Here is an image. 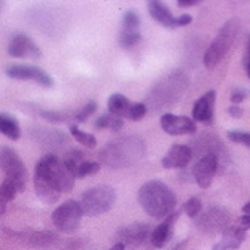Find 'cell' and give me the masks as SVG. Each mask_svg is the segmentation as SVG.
I'll use <instances>...</instances> for the list:
<instances>
[{
	"mask_svg": "<svg viewBox=\"0 0 250 250\" xmlns=\"http://www.w3.org/2000/svg\"><path fill=\"white\" fill-rule=\"evenodd\" d=\"M243 213L244 214H250V201L243 206Z\"/></svg>",
	"mask_w": 250,
	"mask_h": 250,
	"instance_id": "obj_42",
	"label": "cell"
},
{
	"mask_svg": "<svg viewBox=\"0 0 250 250\" xmlns=\"http://www.w3.org/2000/svg\"><path fill=\"white\" fill-rule=\"evenodd\" d=\"M246 69H247V76L250 78V62H249V64H246Z\"/></svg>",
	"mask_w": 250,
	"mask_h": 250,
	"instance_id": "obj_45",
	"label": "cell"
},
{
	"mask_svg": "<svg viewBox=\"0 0 250 250\" xmlns=\"http://www.w3.org/2000/svg\"><path fill=\"white\" fill-rule=\"evenodd\" d=\"M240 30V20L238 18H231L228 20L222 28L219 30L217 36L213 39V42L210 43L208 49L204 54V66L207 69H214L219 62L224 60V57L228 54V51L231 49L235 36Z\"/></svg>",
	"mask_w": 250,
	"mask_h": 250,
	"instance_id": "obj_5",
	"label": "cell"
},
{
	"mask_svg": "<svg viewBox=\"0 0 250 250\" xmlns=\"http://www.w3.org/2000/svg\"><path fill=\"white\" fill-rule=\"evenodd\" d=\"M228 113L232 116V118H240V116H243V109L240 107V106H231L229 109H228Z\"/></svg>",
	"mask_w": 250,
	"mask_h": 250,
	"instance_id": "obj_40",
	"label": "cell"
},
{
	"mask_svg": "<svg viewBox=\"0 0 250 250\" xmlns=\"http://www.w3.org/2000/svg\"><path fill=\"white\" fill-rule=\"evenodd\" d=\"M6 75L17 81H35L43 88H52L54 79L49 73H46L43 69L38 66L30 64H15L6 69Z\"/></svg>",
	"mask_w": 250,
	"mask_h": 250,
	"instance_id": "obj_10",
	"label": "cell"
},
{
	"mask_svg": "<svg viewBox=\"0 0 250 250\" xmlns=\"http://www.w3.org/2000/svg\"><path fill=\"white\" fill-rule=\"evenodd\" d=\"M192 158H194V153L189 146L173 145L166 153L161 164L164 168H183L191 163Z\"/></svg>",
	"mask_w": 250,
	"mask_h": 250,
	"instance_id": "obj_15",
	"label": "cell"
},
{
	"mask_svg": "<svg viewBox=\"0 0 250 250\" xmlns=\"http://www.w3.org/2000/svg\"><path fill=\"white\" fill-rule=\"evenodd\" d=\"M97 110V103L96 102H89V103H86L76 115H75V121L78 122V124H81V122H83V121H86L94 112Z\"/></svg>",
	"mask_w": 250,
	"mask_h": 250,
	"instance_id": "obj_32",
	"label": "cell"
},
{
	"mask_svg": "<svg viewBox=\"0 0 250 250\" xmlns=\"http://www.w3.org/2000/svg\"><path fill=\"white\" fill-rule=\"evenodd\" d=\"M246 99V92L243 89H235L232 94H231V102L235 103L238 106V103H241L243 100Z\"/></svg>",
	"mask_w": 250,
	"mask_h": 250,
	"instance_id": "obj_36",
	"label": "cell"
},
{
	"mask_svg": "<svg viewBox=\"0 0 250 250\" xmlns=\"http://www.w3.org/2000/svg\"><path fill=\"white\" fill-rule=\"evenodd\" d=\"M140 39H142V33H125V31H121L118 42H119L121 48L128 49V48H133L134 45H137L140 42Z\"/></svg>",
	"mask_w": 250,
	"mask_h": 250,
	"instance_id": "obj_29",
	"label": "cell"
},
{
	"mask_svg": "<svg viewBox=\"0 0 250 250\" xmlns=\"http://www.w3.org/2000/svg\"><path fill=\"white\" fill-rule=\"evenodd\" d=\"M85 161V155L78 150V149H72L66 156H64V160H62V163H64V166L67 167V170L76 177L78 174V168L79 166Z\"/></svg>",
	"mask_w": 250,
	"mask_h": 250,
	"instance_id": "obj_26",
	"label": "cell"
},
{
	"mask_svg": "<svg viewBox=\"0 0 250 250\" xmlns=\"http://www.w3.org/2000/svg\"><path fill=\"white\" fill-rule=\"evenodd\" d=\"M200 3V0H177V5L180 8H191Z\"/></svg>",
	"mask_w": 250,
	"mask_h": 250,
	"instance_id": "obj_39",
	"label": "cell"
},
{
	"mask_svg": "<svg viewBox=\"0 0 250 250\" xmlns=\"http://www.w3.org/2000/svg\"><path fill=\"white\" fill-rule=\"evenodd\" d=\"M94 127H96L97 130L109 128L112 131H119L124 127V119L118 118V116H115L112 113H106V115H102L99 119H96V122H94Z\"/></svg>",
	"mask_w": 250,
	"mask_h": 250,
	"instance_id": "obj_24",
	"label": "cell"
},
{
	"mask_svg": "<svg viewBox=\"0 0 250 250\" xmlns=\"http://www.w3.org/2000/svg\"><path fill=\"white\" fill-rule=\"evenodd\" d=\"M147 112V106L145 103H133L130 109V119L131 121H140Z\"/></svg>",
	"mask_w": 250,
	"mask_h": 250,
	"instance_id": "obj_35",
	"label": "cell"
},
{
	"mask_svg": "<svg viewBox=\"0 0 250 250\" xmlns=\"http://www.w3.org/2000/svg\"><path fill=\"white\" fill-rule=\"evenodd\" d=\"M228 134V139L234 143H240V145H244L247 147H250V133H246V131H237V130H231L227 133Z\"/></svg>",
	"mask_w": 250,
	"mask_h": 250,
	"instance_id": "obj_33",
	"label": "cell"
},
{
	"mask_svg": "<svg viewBox=\"0 0 250 250\" xmlns=\"http://www.w3.org/2000/svg\"><path fill=\"white\" fill-rule=\"evenodd\" d=\"M191 22H192V17L186 15V14H183L179 18H176V27H185V25L191 24Z\"/></svg>",
	"mask_w": 250,
	"mask_h": 250,
	"instance_id": "obj_37",
	"label": "cell"
},
{
	"mask_svg": "<svg viewBox=\"0 0 250 250\" xmlns=\"http://www.w3.org/2000/svg\"><path fill=\"white\" fill-rule=\"evenodd\" d=\"M250 62V39L247 42V48H246V55H244V64H249Z\"/></svg>",
	"mask_w": 250,
	"mask_h": 250,
	"instance_id": "obj_41",
	"label": "cell"
},
{
	"mask_svg": "<svg viewBox=\"0 0 250 250\" xmlns=\"http://www.w3.org/2000/svg\"><path fill=\"white\" fill-rule=\"evenodd\" d=\"M188 76L183 72H171L164 76L160 82H156L150 92L147 94L146 106L153 110H161L174 104L185 92L188 86Z\"/></svg>",
	"mask_w": 250,
	"mask_h": 250,
	"instance_id": "obj_4",
	"label": "cell"
},
{
	"mask_svg": "<svg viewBox=\"0 0 250 250\" xmlns=\"http://www.w3.org/2000/svg\"><path fill=\"white\" fill-rule=\"evenodd\" d=\"M39 115L49 121V122H66L69 119L67 113H62V112H55V110H41Z\"/></svg>",
	"mask_w": 250,
	"mask_h": 250,
	"instance_id": "obj_34",
	"label": "cell"
},
{
	"mask_svg": "<svg viewBox=\"0 0 250 250\" xmlns=\"http://www.w3.org/2000/svg\"><path fill=\"white\" fill-rule=\"evenodd\" d=\"M147 9L150 17L158 21L161 25L167 27V28H174L176 27V18L173 17L171 11L161 2H156V0H152V2L147 3Z\"/></svg>",
	"mask_w": 250,
	"mask_h": 250,
	"instance_id": "obj_18",
	"label": "cell"
},
{
	"mask_svg": "<svg viewBox=\"0 0 250 250\" xmlns=\"http://www.w3.org/2000/svg\"><path fill=\"white\" fill-rule=\"evenodd\" d=\"M0 6H2V5H0Z\"/></svg>",
	"mask_w": 250,
	"mask_h": 250,
	"instance_id": "obj_46",
	"label": "cell"
},
{
	"mask_svg": "<svg viewBox=\"0 0 250 250\" xmlns=\"http://www.w3.org/2000/svg\"><path fill=\"white\" fill-rule=\"evenodd\" d=\"M82 216H83V211H82L81 204L75 200H69L66 203L60 204L54 210L52 222L55 228L60 229L61 232L70 234L79 228Z\"/></svg>",
	"mask_w": 250,
	"mask_h": 250,
	"instance_id": "obj_8",
	"label": "cell"
},
{
	"mask_svg": "<svg viewBox=\"0 0 250 250\" xmlns=\"http://www.w3.org/2000/svg\"><path fill=\"white\" fill-rule=\"evenodd\" d=\"M70 133H72V136L76 139V142H79L81 145H83V146H86V147H94L97 145V139H96V136H92V134H89V133H83V131H81L76 125H70Z\"/></svg>",
	"mask_w": 250,
	"mask_h": 250,
	"instance_id": "obj_28",
	"label": "cell"
},
{
	"mask_svg": "<svg viewBox=\"0 0 250 250\" xmlns=\"http://www.w3.org/2000/svg\"><path fill=\"white\" fill-rule=\"evenodd\" d=\"M145 152V140L137 136H127L106 143L100 150V161L112 168H124L140 161Z\"/></svg>",
	"mask_w": 250,
	"mask_h": 250,
	"instance_id": "obj_2",
	"label": "cell"
},
{
	"mask_svg": "<svg viewBox=\"0 0 250 250\" xmlns=\"http://www.w3.org/2000/svg\"><path fill=\"white\" fill-rule=\"evenodd\" d=\"M139 203L149 216L161 219L173 213L176 207V195L166 183L149 180L139 189Z\"/></svg>",
	"mask_w": 250,
	"mask_h": 250,
	"instance_id": "obj_3",
	"label": "cell"
},
{
	"mask_svg": "<svg viewBox=\"0 0 250 250\" xmlns=\"http://www.w3.org/2000/svg\"><path fill=\"white\" fill-rule=\"evenodd\" d=\"M116 200V194L112 186L107 185H99L91 189L85 191L81 197V207L83 214L89 217L100 216L106 211H109Z\"/></svg>",
	"mask_w": 250,
	"mask_h": 250,
	"instance_id": "obj_6",
	"label": "cell"
},
{
	"mask_svg": "<svg viewBox=\"0 0 250 250\" xmlns=\"http://www.w3.org/2000/svg\"><path fill=\"white\" fill-rule=\"evenodd\" d=\"M217 166H219V156H216V155H206L198 160L192 173H194V177L200 188L207 189V188L211 185V180L217 170Z\"/></svg>",
	"mask_w": 250,
	"mask_h": 250,
	"instance_id": "obj_13",
	"label": "cell"
},
{
	"mask_svg": "<svg viewBox=\"0 0 250 250\" xmlns=\"http://www.w3.org/2000/svg\"><path fill=\"white\" fill-rule=\"evenodd\" d=\"M8 54L14 58H39L41 57V49L39 46L31 41L30 36L24 33H17L12 36L9 46H8Z\"/></svg>",
	"mask_w": 250,
	"mask_h": 250,
	"instance_id": "obj_12",
	"label": "cell"
},
{
	"mask_svg": "<svg viewBox=\"0 0 250 250\" xmlns=\"http://www.w3.org/2000/svg\"><path fill=\"white\" fill-rule=\"evenodd\" d=\"M121 31L125 33H140V17L136 11H127L122 18Z\"/></svg>",
	"mask_w": 250,
	"mask_h": 250,
	"instance_id": "obj_25",
	"label": "cell"
},
{
	"mask_svg": "<svg viewBox=\"0 0 250 250\" xmlns=\"http://www.w3.org/2000/svg\"><path fill=\"white\" fill-rule=\"evenodd\" d=\"M55 240H57V237L52 232H31L27 237V243L30 246H35V247L51 246Z\"/></svg>",
	"mask_w": 250,
	"mask_h": 250,
	"instance_id": "obj_27",
	"label": "cell"
},
{
	"mask_svg": "<svg viewBox=\"0 0 250 250\" xmlns=\"http://www.w3.org/2000/svg\"><path fill=\"white\" fill-rule=\"evenodd\" d=\"M180 216V211H174L170 216H167V219L164 222H161L158 227H155V229L150 234V241L155 247H164L166 243L171 238L173 235V225L176 222V219Z\"/></svg>",
	"mask_w": 250,
	"mask_h": 250,
	"instance_id": "obj_17",
	"label": "cell"
},
{
	"mask_svg": "<svg viewBox=\"0 0 250 250\" xmlns=\"http://www.w3.org/2000/svg\"><path fill=\"white\" fill-rule=\"evenodd\" d=\"M75 176L54 153H48L39 160L35 171V189L38 197L46 203L54 204L60 200L62 192H70L75 186Z\"/></svg>",
	"mask_w": 250,
	"mask_h": 250,
	"instance_id": "obj_1",
	"label": "cell"
},
{
	"mask_svg": "<svg viewBox=\"0 0 250 250\" xmlns=\"http://www.w3.org/2000/svg\"><path fill=\"white\" fill-rule=\"evenodd\" d=\"M18 194V189L15 188V185L5 179L3 183L0 185V214H3L6 211V206L9 201H12Z\"/></svg>",
	"mask_w": 250,
	"mask_h": 250,
	"instance_id": "obj_23",
	"label": "cell"
},
{
	"mask_svg": "<svg viewBox=\"0 0 250 250\" xmlns=\"http://www.w3.org/2000/svg\"><path fill=\"white\" fill-rule=\"evenodd\" d=\"M240 228L241 229H244V231H247V229H250V214H244V216H241L240 217Z\"/></svg>",
	"mask_w": 250,
	"mask_h": 250,
	"instance_id": "obj_38",
	"label": "cell"
},
{
	"mask_svg": "<svg viewBox=\"0 0 250 250\" xmlns=\"http://www.w3.org/2000/svg\"><path fill=\"white\" fill-rule=\"evenodd\" d=\"M0 168L3 170L6 179L15 185L18 192L24 191L27 182V170L15 149L12 147L0 149Z\"/></svg>",
	"mask_w": 250,
	"mask_h": 250,
	"instance_id": "obj_7",
	"label": "cell"
},
{
	"mask_svg": "<svg viewBox=\"0 0 250 250\" xmlns=\"http://www.w3.org/2000/svg\"><path fill=\"white\" fill-rule=\"evenodd\" d=\"M161 128L170 136H186L197 133V124L188 116L166 113L161 118Z\"/></svg>",
	"mask_w": 250,
	"mask_h": 250,
	"instance_id": "obj_11",
	"label": "cell"
},
{
	"mask_svg": "<svg viewBox=\"0 0 250 250\" xmlns=\"http://www.w3.org/2000/svg\"><path fill=\"white\" fill-rule=\"evenodd\" d=\"M221 140L213 136H201L198 139H195L192 142V145L189 146L192 149V153H198L203 156L206 155H216L219 156V149H221Z\"/></svg>",
	"mask_w": 250,
	"mask_h": 250,
	"instance_id": "obj_19",
	"label": "cell"
},
{
	"mask_svg": "<svg viewBox=\"0 0 250 250\" xmlns=\"http://www.w3.org/2000/svg\"><path fill=\"white\" fill-rule=\"evenodd\" d=\"M231 224V214L224 207H210L198 221L197 227L206 234H219L224 232Z\"/></svg>",
	"mask_w": 250,
	"mask_h": 250,
	"instance_id": "obj_9",
	"label": "cell"
},
{
	"mask_svg": "<svg viewBox=\"0 0 250 250\" xmlns=\"http://www.w3.org/2000/svg\"><path fill=\"white\" fill-rule=\"evenodd\" d=\"M201 208H203V204H201L200 198H197V197H191L183 206L185 213L189 217H197L201 213Z\"/></svg>",
	"mask_w": 250,
	"mask_h": 250,
	"instance_id": "obj_30",
	"label": "cell"
},
{
	"mask_svg": "<svg viewBox=\"0 0 250 250\" xmlns=\"http://www.w3.org/2000/svg\"><path fill=\"white\" fill-rule=\"evenodd\" d=\"M211 250H225V249H224V246H222L221 243H217V244H214V246H213V249H211Z\"/></svg>",
	"mask_w": 250,
	"mask_h": 250,
	"instance_id": "obj_44",
	"label": "cell"
},
{
	"mask_svg": "<svg viewBox=\"0 0 250 250\" xmlns=\"http://www.w3.org/2000/svg\"><path fill=\"white\" fill-rule=\"evenodd\" d=\"M0 133L11 140H18L21 137V128L17 118L5 112L0 113Z\"/></svg>",
	"mask_w": 250,
	"mask_h": 250,
	"instance_id": "obj_21",
	"label": "cell"
},
{
	"mask_svg": "<svg viewBox=\"0 0 250 250\" xmlns=\"http://www.w3.org/2000/svg\"><path fill=\"white\" fill-rule=\"evenodd\" d=\"M224 238L221 244L225 250H235L241 246V243L246 240V231L240 227H228L224 232Z\"/></svg>",
	"mask_w": 250,
	"mask_h": 250,
	"instance_id": "obj_22",
	"label": "cell"
},
{
	"mask_svg": "<svg viewBox=\"0 0 250 250\" xmlns=\"http://www.w3.org/2000/svg\"><path fill=\"white\" fill-rule=\"evenodd\" d=\"M110 250H125V246H124L122 243H116Z\"/></svg>",
	"mask_w": 250,
	"mask_h": 250,
	"instance_id": "obj_43",
	"label": "cell"
},
{
	"mask_svg": "<svg viewBox=\"0 0 250 250\" xmlns=\"http://www.w3.org/2000/svg\"><path fill=\"white\" fill-rule=\"evenodd\" d=\"M214 103H216V92L213 89L207 91L194 104V109H192L194 121H198L206 125H211L213 118H214Z\"/></svg>",
	"mask_w": 250,
	"mask_h": 250,
	"instance_id": "obj_16",
	"label": "cell"
},
{
	"mask_svg": "<svg viewBox=\"0 0 250 250\" xmlns=\"http://www.w3.org/2000/svg\"><path fill=\"white\" fill-rule=\"evenodd\" d=\"M107 109L112 115L118 116V118H130V109H131V103L130 100L122 96V94H112L107 102Z\"/></svg>",
	"mask_w": 250,
	"mask_h": 250,
	"instance_id": "obj_20",
	"label": "cell"
},
{
	"mask_svg": "<svg viewBox=\"0 0 250 250\" xmlns=\"http://www.w3.org/2000/svg\"><path fill=\"white\" fill-rule=\"evenodd\" d=\"M100 171V164L94 163V161H83L79 168H78V174L76 177H86V176H92L97 174Z\"/></svg>",
	"mask_w": 250,
	"mask_h": 250,
	"instance_id": "obj_31",
	"label": "cell"
},
{
	"mask_svg": "<svg viewBox=\"0 0 250 250\" xmlns=\"http://www.w3.org/2000/svg\"><path fill=\"white\" fill-rule=\"evenodd\" d=\"M149 234H150V227L147 224L136 222V224H131L128 227L119 229L118 237L121 240L119 243H122L125 247L136 249L146 241Z\"/></svg>",
	"mask_w": 250,
	"mask_h": 250,
	"instance_id": "obj_14",
	"label": "cell"
}]
</instances>
